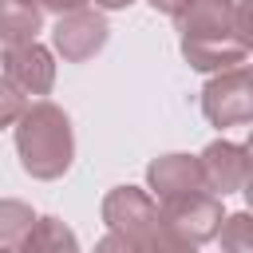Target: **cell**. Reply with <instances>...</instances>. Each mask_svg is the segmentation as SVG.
I'll list each match as a JSON object with an SVG mask.
<instances>
[{"label": "cell", "instance_id": "22", "mask_svg": "<svg viewBox=\"0 0 253 253\" xmlns=\"http://www.w3.org/2000/svg\"><path fill=\"white\" fill-rule=\"evenodd\" d=\"M0 253H16V249H0Z\"/></svg>", "mask_w": 253, "mask_h": 253}, {"label": "cell", "instance_id": "9", "mask_svg": "<svg viewBox=\"0 0 253 253\" xmlns=\"http://www.w3.org/2000/svg\"><path fill=\"white\" fill-rule=\"evenodd\" d=\"M198 158H202L206 182H210V190H213L217 198L241 190L245 178H249V154H245V146H237V142H229V138H213Z\"/></svg>", "mask_w": 253, "mask_h": 253}, {"label": "cell", "instance_id": "2", "mask_svg": "<svg viewBox=\"0 0 253 253\" xmlns=\"http://www.w3.org/2000/svg\"><path fill=\"white\" fill-rule=\"evenodd\" d=\"M103 221L111 233L126 237L138 253H198V245L166 217L154 194L138 186H115L103 198Z\"/></svg>", "mask_w": 253, "mask_h": 253}, {"label": "cell", "instance_id": "19", "mask_svg": "<svg viewBox=\"0 0 253 253\" xmlns=\"http://www.w3.org/2000/svg\"><path fill=\"white\" fill-rule=\"evenodd\" d=\"M134 0H95V8H107V12H119V8H130Z\"/></svg>", "mask_w": 253, "mask_h": 253}, {"label": "cell", "instance_id": "16", "mask_svg": "<svg viewBox=\"0 0 253 253\" xmlns=\"http://www.w3.org/2000/svg\"><path fill=\"white\" fill-rule=\"evenodd\" d=\"M95 253H138V249H134L126 237H119V233H111V229H107V233L95 241Z\"/></svg>", "mask_w": 253, "mask_h": 253}, {"label": "cell", "instance_id": "13", "mask_svg": "<svg viewBox=\"0 0 253 253\" xmlns=\"http://www.w3.org/2000/svg\"><path fill=\"white\" fill-rule=\"evenodd\" d=\"M217 237H221V253H253V210L225 213Z\"/></svg>", "mask_w": 253, "mask_h": 253}, {"label": "cell", "instance_id": "1", "mask_svg": "<svg viewBox=\"0 0 253 253\" xmlns=\"http://www.w3.org/2000/svg\"><path fill=\"white\" fill-rule=\"evenodd\" d=\"M233 0H190V8L178 16L182 36V59L194 71L217 75L245 63V47L237 40V16Z\"/></svg>", "mask_w": 253, "mask_h": 253}, {"label": "cell", "instance_id": "23", "mask_svg": "<svg viewBox=\"0 0 253 253\" xmlns=\"http://www.w3.org/2000/svg\"><path fill=\"white\" fill-rule=\"evenodd\" d=\"M249 71H253V63H249Z\"/></svg>", "mask_w": 253, "mask_h": 253}, {"label": "cell", "instance_id": "4", "mask_svg": "<svg viewBox=\"0 0 253 253\" xmlns=\"http://www.w3.org/2000/svg\"><path fill=\"white\" fill-rule=\"evenodd\" d=\"M202 115L210 126H241L253 123V71L249 63L217 71L202 87Z\"/></svg>", "mask_w": 253, "mask_h": 253}, {"label": "cell", "instance_id": "8", "mask_svg": "<svg viewBox=\"0 0 253 253\" xmlns=\"http://www.w3.org/2000/svg\"><path fill=\"white\" fill-rule=\"evenodd\" d=\"M166 210V217L194 241V245H206L221 233V221H225V210H221V198L213 190H202V194H186V198H170V202H158Z\"/></svg>", "mask_w": 253, "mask_h": 253}, {"label": "cell", "instance_id": "21", "mask_svg": "<svg viewBox=\"0 0 253 253\" xmlns=\"http://www.w3.org/2000/svg\"><path fill=\"white\" fill-rule=\"evenodd\" d=\"M245 154H249V170H253V130H249V142H245Z\"/></svg>", "mask_w": 253, "mask_h": 253}, {"label": "cell", "instance_id": "15", "mask_svg": "<svg viewBox=\"0 0 253 253\" xmlns=\"http://www.w3.org/2000/svg\"><path fill=\"white\" fill-rule=\"evenodd\" d=\"M233 16H237V40H241V47L253 51V0H237Z\"/></svg>", "mask_w": 253, "mask_h": 253}, {"label": "cell", "instance_id": "20", "mask_svg": "<svg viewBox=\"0 0 253 253\" xmlns=\"http://www.w3.org/2000/svg\"><path fill=\"white\" fill-rule=\"evenodd\" d=\"M241 194H245V202H249V210H253V170H249V178H245V186H241Z\"/></svg>", "mask_w": 253, "mask_h": 253}, {"label": "cell", "instance_id": "3", "mask_svg": "<svg viewBox=\"0 0 253 253\" xmlns=\"http://www.w3.org/2000/svg\"><path fill=\"white\" fill-rule=\"evenodd\" d=\"M16 154L32 178L40 182L63 178L75 162V130H71L67 111L55 107L51 99L28 103L24 119L16 123Z\"/></svg>", "mask_w": 253, "mask_h": 253}, {"label": "cell", "instance_id": "5", "mask_svg": "<svg viewBox=\"0 0 253 253\" xmlns=\"http://www.w3.org/2000/svg\"><path fill=\"white\" fill-rule=\"evenodd\" d=\"M107 40H111V28H107L103 12H95V8L67 12L51 28V43L63 55V63H87L91 55H99L107 47Z\"/></svg>", "mask_w": 253, "mask_h": 253}, {"label": "cell", "instance_id": "6", "mask_svg": "<svg viewBox=\"0 0 253 253\" xmlns=\"http://www.w3.org/2000/svg\"><path fill=\"white\" fill-rule=\"evenodd\" d=\"M0 71H4V79H8L16 91H24V95H47L51 83H55V59H51V51H47L40 40L20 43V47H4Z\"/></svg>", "mask_w": 253, "mask_h": 253}, {"label": "cell", "instance_id": "10", "mask_svg": "<svg viewBox=\"0 0 253 253\" xmlns=\"http://www.w3.org/2000/svg\"><path fill=\"white\" fill-rule=\"evenodd\" d=\"M43 28V12L32 0H0V43L4 47H20L32 43Z\"/></svg>", "mask_w": 253, "mask_h": 253}, {"label": "cell", "instance_id": "12", "mask_svg": "<svg viewBox=\"0 0 253 253\" xmlns=\"http://www.w3.org/2000/svg\"><path fill=\"white\" fill-rule=\"evenodd\" d=\"M36 225V213L28 202H16V198H0V249H16L24 245V237L32 233Z\"/></svg>", "mask_w": 253, "mask_h": 253}, {"label": "cell", "instance_id": "17", "mask_svg": "<svg viewBox=\"0 0 253 253\" xmlns=\"http://www.w3.org/2000/svg\"><path fill=\"white\" fill-rule=\"evenodd\" d=\"M32 4H40V12H55V16H67V12L87 8V0H32Z\"/></svg>", "mask_w": 253, "mask_h": 253}, {"label": "cell", "instance_id": "7", "mask_svg": "<svg viewBox=\"0 0 253 253\" xmlns=\"http://www.w3.org/2000/svg\"><path fill=\"white\" fill-rule=\"evenodd\" d=\"M146 190L154 194V202H170V198H186V194H202L210 190L202 158L194 154H162L146 166Z\"/></svg>", "mask_w": 253, "mask_h": 253}, {"label": "cell", "instance_id": "14", "mask_svg": "<svg viewBox=\"0 0 253 253\" xmlns=\"http://www.w3.org/2000/svg\"><path fill=\"white\" fill-rule=\"evenodd\" d=\"M24 111H28V95L16 91V87L0 75V130H4V126H16V123L24 119Z\"/></svg>", "mask_w": 253, "mask_h": 253}, {"label": "cell", "instance_id": "18", "mask_svg": "<svg viewBox=\"0 0 253 253\" xmlns=\"http://www.w3.org/2000/svg\"><path fill=\"white\" fill-rule=\"evenodd\" d=\"M146 4H150L154 12H166V16H174V20H178V16L190 8V0H146Z\"/></svg>", "mask_w": 253, "mask_h": 253}, {"label": "cell", "instance_id": "11", "mask_svg": "<svg viewBox=\"0 0 253 253\" xmlns=\"http://www.w3.org/2000/svg\"><path fill=\"white\" fill-rule=\"evenodd\" d=\"M20 253H79V241H75L71 225H63L59 217H36Z\"/></svg>", "mask_w": 253, "mask_h": 253}]
</instances>
